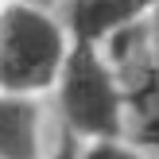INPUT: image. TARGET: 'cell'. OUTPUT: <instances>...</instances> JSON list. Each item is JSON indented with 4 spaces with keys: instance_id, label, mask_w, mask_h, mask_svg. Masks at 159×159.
<instances>
[{
    "instance_id": "cell-1",
    "label": "cell",
    "mask_w": 159,
    "mask_h": 159,
    "mask_svg": "<svg viewBox=\"0 0 159 159\" xmlns=\"http://www.w3.org/2000/svg\"><path fill=\"white\" fill-rule=\"evenodd\" d=\"M58 109L70 136L78 140H116L124 128V85L97 43L74 39L54 78Z\"/></svg>"
},
{
    "instance_id": "cell-2",
    "label": "cell",
    "mask_w": 159,
    "mask_h": 159,
    "mask_svg": "<svg viewBox=\"0 0 159 159\" xmlns=\"http://www.w3.org/2000/svg\"><path fill=\"white\" fill-rule=\"evenodd\" d=\"M70 43L66 27L27 0L0 8V93H43L54 85Z\"/></svg>"
},
{
    "instance_id": "cell-3",
    "label": "cell",
    "mask_w": 159,
    "mask_h": 159,
    "mask_svg": "<svg viewBox=\"0 0 159 159\" xmlns=\"http://www.w3.org/2000/svg\"><path fill=\"white\" fill-rule=\"evenodd\" d=\"M159 0H70L66 8V31L82 43H105L109 35L140 23L152 16Z\"/></svg>"
},
{
    "instance_id": "cell-4",
    "label": "cell",
    "mask_w": 159,
    "mask_h": 159,
    "mask_svg": "<svg viewBox=\"0 0 159 159\" xmlns=\"http://www.w3.org/2000/svg\"><path fill=\"white\" fill-rule=\"evenodd\" d=\"M0 159H43V113L31 93H0Z\"/></svg>"
},
{
    "instance_id": "cell-5",
    "label": "cell",
    "mask_w": 159,
    "mask_h": 159,
    "mask_svg": "<svg viewBox=\"0 0 159 159\" xmlns=\"http://www.w3.org/2000/svg\"><path fill=\"white\" fill-rule=\"evenodd\" d=\"M78 159H148L136 148L120 144V140H89V144L78 152Z\"/></svg>"
},
{
    "instance_id": "cell-6",
    "label": "cell",
    "mask_w": 159,
    "mask_h": 159,
    "mask_svg": "<svg viewBox=\"0 0 159 159\" xmlns=\"http://www.w3.org/2000/svg\"><path fill=\"white\" fill-rule=\"evenodd\" d=\"M43 159H78V136H66L58 152H54V155H43Z\"/></svg>"
},
{
    "instance_id": "cell-7",
    "label": "cell",
    "mask_w": 159,
    "mask_h": 159,
    "mask_svg": "<svg viewBox=\"0 0 159 159\" xmlns=\"http://www.w3.org/2000/svg\"><path fill=\"white\" fill-rule=\"evenodd\" d=\"M152 35H155V43H159V4L152 8Z\"/></svg>"
},
{
    "instance_id": "cell-8",
    "label": "cell",
    "mask_w": 159,
    "mask_h": 159,
    "mask_svg": "<svg viewBox=\"0 0 159 159\" xmlns=\"http://www.w3.org/2000/svg\"><path fill=\"white\" fill-rule=\"evenodd\" d=\"M0 4H4V0H0Z\"/></svg>"
}]
</instances>
